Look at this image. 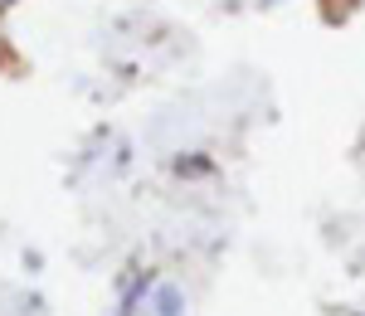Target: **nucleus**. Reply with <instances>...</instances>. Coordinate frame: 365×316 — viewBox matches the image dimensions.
Listing matches in <instances>:
<instances>
[{
  "label": "nucleus",
  "instance_id": "1",
  "mask_svg": "<svg viewBox=\"0 0 365 316\" xmlns=\"http://www.w3.org/2000/svg\"><path fill=\"white\" fill-rule=\"evenodd\" d=\"M156 316H180V292L175 288H156Z\"/></svg>",
  "mask_w": 365,
  "mask_h": 316
},
{
  "label": "nucleus",
  "instance_id": "2",
  "mask_svg": "<svg viewBox=\"0 0 365 316\" xmlns=\"http://www.w3.org/2000/svg\"><path fill=\"white\" fill-rule=\"evenodd\" d=\"M0 5H10V0H0Z\"/></svg>",
  "mask_w": 365,
  "mask_h": 316
}]
</instances>
